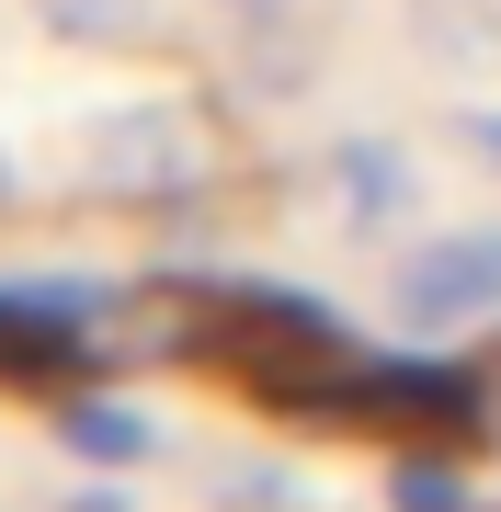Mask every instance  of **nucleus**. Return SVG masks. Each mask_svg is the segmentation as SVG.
Returning <instances> with one entry per match:
<instances>
[{
  "label": "nucleus",
  "instance_id": "obj_10",
  "mask_svg": "<svg viewBox=\"0 0 501 512\" xmlns=\"http://www.w3.org/2000/svg\"><path fill=\"white\" fill-rule=\"evenodd\" d=\"M217 501H228V512H297V490H285L274 467H240V478H217Z\"/></svg>",
  "mask_w": 501,
  "mask_h": 512
},
{
  "label": "nucleus",
  "instance_id": "obj_8",
  "mask_svg": "<svg viewBox=\"0 0 501 512\" xmlns=\"http://www.w3.org/2000/svg\"><path fill=\"white\" fill-rule=\"evenodd\" d=\"M388 512H467V467L445 456V444H399V467H388Z\"/></svg>",
  "mask_w": 501,
  "mask_h": 512
},
{
  "label": "nucleus",
  "instance_id": "obj_1",
  "mask_svg": "<svg viewBox=\"0 0 501 512\" xmlns=\"http://www.w3.org/2000/svg\"><path fill=\"white\" fill-rule=\"evenodd\" d=\"M331 433H388V444H456L490 421V376L479 365H422V353H388V365H353L331 376V399H319Z\"/></svg>",
  "mask_w": 501,
  "mask_h": 512
},
{
  "label": "nucleus",
  "instance_id": "obj_9",
  "mask_svg": "<svg viewBox=\"0 0 501 512\" xmlns=\"http://www.w3.org/2000/svg\"><path fill=\"white\" fill-rule=\"evenodd\" d=\"M23 12H35L46 35H69V46H126V35H149V0H23Z\"/></svg>",
  "mask_w": 501,
  "mask_h": 512
},
{
  "label": "nucleus",
  "instance_id": "obj_4",
  "mask_svg": "<svg viewBox=\"0 0 501 512\" xmlns=\"http://www.w3.org/2000/svg\"><path fill=\"white\" fill-rule=\"evenodd\" d=\"M0 376L12 387H80L92 376L80 308H57L46 285H0Z\"/></svg>",
  "mask_w": 501,
  "mask_h": 512
},
{
  "label": "nucleus",
  "instance_id": "obj_12",
  "mask_svg": "<svg viewBox=\"0 0 501 512\" xmlns=\"http://www.w3.org/2000/svg\"><path fill=\"white\" fill-rule=\"evenodd\" d=\"M0 205H12V148H0Z\"/></svg>",
  "mask_w": 501,
  "mask_h": 512
},
{
  "label": "nucleus",
  "instance_id": "obj_3",
  "mask_svg": "<svg viewBox=\"0 0 501 512\" xmlns=\"http://www.w3.org/2000/svg\"><path fill=\"white\" fill-rule=\"evenodd\" d=\"M388 308H399V330H422V342L490 330V319H501V217H490V228H445V239H422V251H399Z\"/></svg>",
  "mask_w": 501,
  "mask_h": 512
},
{
  "label": "nucleus",
  "instance_id": "obj_2",
  "mask_svg": "<svg viewBox=\"0 0 501 512\" xmlns=\"http://www.w3.org/2000/svg\"><path fill=\"white\" fill-rule=\"evenodd\" d=\"M80 183L103 205H171L205 183V137L183 103H114L92 114V137H80Z\"/></svg>",
  "mask_w": 501,
  "mask_h": 512
},
{
  "label": "nucleus",
  "instance_id": "obj_11",
  "mask_svg": "<svg viewBox=\"0 0 501 512\" xmlns=\"http://www.w3.org/2000/svg\"><path fill=\"white\" fill-rule=\"evenodd\" d=\"M69 512H126V501H114V490H80V501H69Z\"/></svg>",
  "mask_w": 501,
  "mask_h": 512
},
{
  "label": "nucleus",
  "instance_id": "obj_6",
  "mask_svg": "<svg viewBox=\"0 0 501 512\" xmlns=\"http://www.w3.org/2000/svg\"><path fill=\"white\" fill-rule=\"evenodd\" d=\"M410 35L422 57H445V69H501V0H410Z\"/></svg>",
  "mask_w": 501,
  "mask_h": 512
},
{
  "label": "nucleus",
  "instance_id": "obj_5",
  "mask_svg": "<svg viewBox=\"0 0 501 512\" xmlns=\"http://www.w3.org/2000/svg\"><path fill=\"white\" fill-rule=\"evenodd\" d=\"M331 183H342V228H365V239H388V228L410 217V160H399V148H376V137L342 148Z\"/></svg>",
  "mask_w": 501,
  "mask_h": 512
},
{
  "label": "nucleus",
  "instance_id": "obj_7",
  "mask_svg": "<svg viewBox=\"0 0 501 512\" xmlns=\"http://www.w3.org/2000/svg\"><path fill=\"white\" fill-rule=\"evenodd\" d=\"M57 433H69V456H92V467H137V456H149V421H137V410H114V399H69V410H57Z\"/></svg>",
  "mask_w": 501,
  "mask_h": 512
}]
</instances>
